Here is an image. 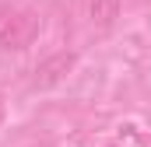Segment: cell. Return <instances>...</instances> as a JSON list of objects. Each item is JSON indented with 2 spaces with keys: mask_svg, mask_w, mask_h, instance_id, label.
Masks as SVG:
<instances>
[{
  "mask_svg": "<svg viewBox=\"0 0 151 147\" xmlns=\"http://www.w3.org/2000/svg\"><path fill=\"white\" fill-rule=\"evenodd\" d=\"M77 63V53L70 49H63V53H53V56H46L42 63L35 67V77H32V88H53V84H60L67 74L74 70Z\"/></svg>",
  "mask_w": 151,
  "mask_h": 147,
  "instance_id": "cell-1",
  "label": "cell"
},
{
  "mask_svg": "<svg viewBox=\"0 0 151 147\" xmlns=\"http://www.w3.org/2000/svg\"><path fill=\"white\" fill-rule=\"evenodd\" d=\"M35 32V18L32 14H18V18H11V25L0 32V46L4 49H21L28 39Z\"/></svg>",
  "mask_w": 151,
  "mask_h": 147,
  "instance_id": "cell-2",
  "label": "cell"
},
{
  "mask_svg": "<svg viewBox=\"0 0 151 147\" xmlns=\"http://www.w3.org/2000/svg\"><path fill=\"white\" fill-rule=\"evenodd\" d=\"M88 18L99 28H109L119 18V0H88Z\"/></svg>",
  "mask_w": 151,
  "mask_h": 147,
  "instance_id": "cell-3",
  "label": "cell"
}]
</instances>
